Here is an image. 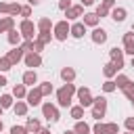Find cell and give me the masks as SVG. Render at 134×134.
<instances>
[{
  "mask_svg": "<svg viewBox=\"0 0 134 134\" xmlns=\"http://www.w3.org/2000/svg\"><path fill=\"white\" fill-rule=\"evenodd\" d=\"M75 90H77V88H75L71 82H65V84L57 90V103H59V107H69Z\"/></svg>",
  "mask_w": 134,
  "mask_h": 134,
  "instance_id": "6da1fadb",
  "label": "cell"
},
{
  "mask_svg": "<svg viewBox=\"0 0 134 134\" xmlns=\"http://www.w3.org/2000/svg\"><path fill=\"white\" fill-rule=\"evenodd\" d=\"M69 23H67V19H63V21H59V23H54L52 25V38L54 40H59V42H65L67 40V36H69Z\"/></svg>",
  "mask_w": 134,
  "mask_h": 134,
  "instance_id": "7a4b0ae2",
  "label": "cell"
},
{
  "mask_svg": "<svg viewBox=\"0 0 134 134\" xmlns=\"http://www.w3.org/2000/svg\"><path fill=\"white\" fill-rule=\"evenodd\" d=\"M105 113H107V98L105 96H96L92 100V117L96 121H100V117H105Z\"/></svg>",
  "mask_w": 134,
  "mask_h": 134,
  "instance_id": "3957f363",
  "label": "cell"
},
{
  "mask_svg": "<svg viewBox=\"0 0 134 134\" xmlns=\"http://www.w3.org/2000/svg\"><path fill=\"white\" fill-rule=\"evenodd\" d=\"M92 132L94 134H119V124H115V121H109V124L96 121L92 126Z\"/></svg>",
  "mask_w": 134,
  "mask_h": 134,
  "instance_id": "277c9868",
  "label": "cell"
},
{
  "mask_svg": "<svg viewBox=\"0 0 134 134\" xmlns=\"http://www.w3.org/2000/svg\"><path fill=\"white\" fill-rule=\"evenodd\" d=\"M19 31H21V38H25V40H34V36H36V25H34V21L23 19L21 25H19Z\"/></svg>",
  "mask_w": 134,
  "mask_h": 134,
  "instance_id": "5b68a950",
  "label": "cell"
},
{
  "mask_svg": "<svg viewBox=\"0 0 134 134\" xmlns=\"http://www.w3.org/2000/svg\"><path fill=\"white\" fill-rule=\"evenodd\" d=\"M75 94H77V100H80V105L86 109V107H92V100H94V96L90 94V88H86V86H82V88H77L75 90Z\"/></svg>",
  "mask_w": 134,
  "mask_h": 134,
  "instance_id": "8992f818",
  "label": "cell"
},
{
  "mask_svg": "<svg viewBox=\"0 0 134 134\" xmlns=\"http://www.w3.org/2000/svg\"><path fill=\"white\" fill-rule=\"evenodd\" d=\"M42 115H44L48 121H59V119H61V113H59V109H57L52 103H44V105H42Z\"/></svg>",
  "mask_w": 134,
  "mask_h": 134,
  "instance_id": "52a82bcc",
  "label": "cell"
},
{
  "mask_svg": "<svg viewBox=\"0 0 134 134\" xmlns=\"http://www.w3.org/2000/svg\"><path fill=\"white\" fill-rule=\"evenodd\" d=\"M109 57H111V63H113L117 69H121V67H124V50H121V48L113 46V48L109 50Z\"/></svg>",
  "mask_w": 134,
  "mask_h": 134,
  "instance_id": "ba28073f",
  "label": "cell"
},
{
  "mask_svg": "<svg viewBox=\"0 0 134 134\" xmlns=\"http://www.w3.org/2000/svg\"><path fill=\"white\" fill-rule=\"evenodd\" d=\"M23 61H25V65H27V67H31V69L42 65V57H40V52H25Z\"/></svg>",
  "mask_w": 134,
  "mask_h": 134,
  "instance_id": "9c48e42d",
  "label": "cell"
},
{
  "mask_svg": "<svg viewBox=\"0 0 134 134\" xmlns=\"http://www.w3.org/2000/svg\"><path fill=\"white\" fill-rule=\"evenodd\" d=\"M25 98H27V105H31V107L40 105V103H42V92H40V88H38V86L31 88V90L25 94Z\"/></svg>",
  "mask_w": 134,
  "mask_h": 134,
  "instance_id": "30bf717a",
  "label": "cell"
},
{
  "mask_svg": "<svg viewBox=\"0 0 134 134\" xmlns=\"http://www.w3.org/2000/svg\"><path fill=\"white\" fill-rule=\"evenodd\" d=\"M126 54L134 57V34L132 31H126L124 34V48H121Z\"/></svg>",
  "mask_w": 134,
  "mask_h": 134,
  "instance_id": "8fae6325",
  "label": "cell"
},
{
  "mask_svg": "<svg viewBox=\"0 0 134 134\" xmlns=\"http://www.w3.org/2000/svg\"><path fill=\"white\" fill-rule=\"evenodd\" d=\"M82 15H84V6H82V4L69 6V8L65 10V17H67V21H75V19H80Z\"/></svg>",
  "mask_w": 134,
  "mask_h": 134,
  "instance_id": "7c38bea8",
  "label": "cell"
},
{
  "mask_svg": "<svg viewBox=\"0 0 134 134\" xmlns=\"http://www.w3.org/2000/svg\"><path fill=\"white\" fill-rule=\"evenodd\" d=\"M107 38H109V36H107V29H103V27H98V25L92 29V42H94V44H105Z\"/></svg>",
  "mask_w": 134,
  "mask_h": 134,
  "instance_id": "4fadbf2b",
  "label": "cell"
},
{
  "mask_svg": "<svg viewBox=\"0 0 134 134\" xmlns=\"http://www.w3.org/2000/svg\"><path fill=\"white\" fill-rule=\"evenodd\" d=\"M8 61L13 63V65H17L19 61H23V57H25V52H23V48L21 46H13V50H8Z\"/></svg>",
  "mask_w": 134,
  "mask_h": 134,
  "instance_id": "5bb4252c",
  "label": "cell"
},
{
  "mask_svg": "<svg viewBox=\"0 0 134 134\" xmlns=\"http://www.w3.org/2000/svg\"><path fill=\"white\" fill-rule=\"evenodd\" d=\"M109 13H111V19H113L115 23H121V21H126V15H128V10H126L124 6H113Z\"/></svg>",
  "mask_w": 134,
  "mask_h": 134,
  "instance_id": "9a60e30c",
  "label": "cell"
},
{
  "mask_svg": "<svg viewBox=\"0 0 134 134\" xmlns=\"http://www.w3.org/2000/svg\"><path fill=\"white\" fill-rule=\"evenodd\" d=\"M84 34H86V25L82 21H77L69 27V36H73V38H84Z\"/></svg>",
  "mask_w": 134,
  "mask_h": 134,
  "instance_id": "2e32d148",
  "label": "cell"
},
{
  "mask_svg": "<svg viewBox=\"0 0 134 134\" xmlns=\"http://www.w3.org/2000/svg\"><path fill=\"white\" fill-rule=\"evenodd\" d=\"M15 27V17H0V34H6L8 29Z\"/></svg>",
  "mask_w": 134,
  "mask_h": 134,
  "instance_id": "e0dca14e",
  "label": "cell"
},
{
  "mask_svg": "<svg viewBox=\"0 0 134 134\" xmlns=\"http://www.w3.org/2000/svg\"><path fill=\"white\" fill-rule=\"evenodd\" d=\"M98 21H100V19L96 17V13H84V21H82V23H84L86 27H96Z\"/></svg>",
  "mask_w": 134,
  "mask_h": 134,
  "instance_id": "ac0fdd59",
  "label": "cell"
},
{
  "mask_svg": "<svg viewBox=\"0 0 134 134\" xmlns=\"http://www.w3.org/2000/svg\"><path fill=\"white\" fill-rule=\"evenodd\" d=\"M6 34H8V44H10V46H19V44H21V31H19V29L13 27V29H8Z\"/></svg>",
  "mask_w": 134,
  "mask_h": 134,
  "instance_id": "d6986e66",
  "label": "cell"
},
{
  "mask_svg": "<svg viewBox=\"0 0 134 134\" xmlns=\"http://www.w3.org/2000/svg\"><path fill=\"white\" fill-rule=\"evenodd\" d=\"M23 84H25V86H34V84H38V73H36L34 69L25 71V73H23Z\"/></svg>",
  "mask_w": 134,
  "mask_h": 134,
  "instance_id": "ffe728a7",
  "label": "cell"
},
{
  "mask_svg": "<svg viewBox=\"0 0 134 134\" xmlns=\"http://www.w3.org/2000/svg\"><path fill=\"white\" fill-rule=\"evenodd\" d=\"M36 40L42 42V44H48V42L52 40V31H50V29H40V31L36 34Z\"/></svg>",
  "mask_w": 134,
  "mask_h": 134,
  "instance_id": "44dd1931",
  "label": "cell"
},
{
  "mask_svg": "<svg viewBox=\"0 0 134 134\" xmlns=\"http://www.w3.org/2000/svg\"><path fill=\"white\" fill-rule=\"evenodd\" d=\"M25 94H27V86L25 84H15L13 86V96L19 100V98H25Z\"/></svg>",
  "mask_w": 134,
  "mask_h": 134,
  "instance_id": "7402d4cb",
  "label": "cell"
},
{
  "mask_svg": "<svg viewBox=\"0 0 134 134\" xmlns=\"http://www.w3.org/2000/svg\"><path fill=\"white\" fill-rule=\"evenodd\" d=\"M61 77H63V82H73L75 80V69L73 67H63L61 69Z\"/></svg>",
  "mask_w": 134,
  "mask_h": 134,
  "instance_id": "603a6c76",
  "label": "cell"
},
{
  "mask_svg": "<svg viewBox=\"0 0 134 134\" xmlns=\"http://www.w3.org/2000/svg\"><path fill=\"white\" fill-rule=\"evenodd\" d=\"M25 128H27L29 132H34V134H38V132L42 130V126H40V121H38L36 117H27V124H25Z\"/></svg>",
  "mask_w": 134,
  "mask_h": 134,
  "instance_id": "cb8c5ba5",
  "label": "cell"
},
{
  "mask_svg": "<svg viewBox=\"0 0 134 134\" xmlns=\"http://www.w3.org/2000/svg\"><path fill=\"white\" fill-rule=\"evenodd\" d=\"M73 132L75 134H90L92 132V128L86 124V121H82V119H77V124H75V128H73Z\"/></svg>",
  "mask_w": 134,
  "mask_h": 134,
  "instance_id": "d4e9b609",
  "label": "cell"
},
{
  "mask_svg": "<svg viewBox=\"0 0 134 134\" xmlns=\"http://www.w3.org/2000/svg\"><path fill=\"white\" fill-rule=\"evenodd\" d=\"M117 71H119V69H117L113 63H107V65L103 67V73H105V77H107V80H111L113 75H117Z\"/></svg>",
  "mask_w": 134,
  "mask_h": 134,
  "instance_id": "484cf974",
  "label": "cell"
},
{
  "mask_svg": "<svg viewBox=\"0 0 134 134\" xmlns=\"http://www.w3.org/2000/svg\"><path fill=\"white\" fill-rule=\"evenodd\" d=\"M13 111H15V115H27V103L17 100V103L13 105Z\"/></svg>",
  "mask_w": 134,
  "mask_h": 134,
  "instance_id": "4316f807",
  "label": "cell"
},
{
  "mask_svg": "<svg viewBox=\"0 0 134 134\" xmlns=\"http://www.w3.org/2000/svg\"><path fill=\"white\" fill-rule=\"evenodd\" d=\"M36 27H38V31H40V29H52V21H50V17H40Z\"/></svg>",
  "mask_w": 134,
  "mask_h": 134,
  "instance_id": "83f0119b",
  "label": "cell"
},
{
  "mask_svg": "<svg viewBox=\"0 0 134 134\" xmlns=\"http://www.w3.org/2000/svg\"><path fill=\"white\" fill-rule=\"evenodd\" d=\"M13 98H15L13 94H2V96H0V107H2V109L13 107V105H15V100H13Z\"/></svg>",
  "mask_w": 134,
  "mask_h": 134,
  "instance_id": "f1b7e54d",
  "label": "cell"
},
{
  "mask_svg": "<svg viewBox=\"0 0 134 134\" xmlns=\"http://www.w3.org/2000/svg\"><path fill=\"white\" fill-rule=\"evenodd\" d=\"M69 113H71V117L77 121V119H82V117H84V107H82V105H75V107H71V111H69Z\"/></svg>",
  "mask_w": 134,
  "mask_h": 134,
  "instance_id": "f546056e",
  "label": "cell"
},
{
  "mask_svg": "<svg viewBox=\"0 0 134 134\" xmlns=\"http://www.w3.org/2000/svg\"><path fill=\"white\" fill-rule=\"evenodd\" d=\"M38 88H40L42 96H48V94H52V84H50V82H44V84H40Z\"/></svg>",
  "mask_w": 134,
  "mask_h": 134,
  "instance_id": "4dcf8cb0",
  "label": "cell"
},
{
  "mask_svg": "<svg viewBox=\"0 0 134 134\" xmlns=\"http://www.w3.org/2000/svg\"><path fill=\"white\" fill-rule=\"evenodd\" d=\"M124 90V94H126V98H130V100H134V82H128V86L126 88H121Z\"/></svg>",
  "mask_w": 134,
  "mask_h": 134,
  "instance_id": "1f68e13d",
  "label": "cell"
},
{
  "mask_svg": "<svg viewBox=\"0 0 134 134\" xmlns=\"http://www.w3.org/2000/svg\"><path fill=\"white\" fill-rule=\"evenodd\" d=\"M8 15H10V17H17V15H21V4H19V2H13V4L8 6Z\"/></svg>",
  "mask_w": 134,
  "mask_h": 134,
  "instance_id": "d6a6232c",
  "label": "cell"
},
{
  "mask_svg": "<svg viewBox=\"0 0 134 134\" xmlns=\"http://www.w3.org/2000/svg\"><path fill=\"white\" fill-rule=\"evenodd\" d=\"M128 82H130V77L121 73V75H117V80H115V86H117V88H126V86H128Z\"/></svg>",
  "mask_w": 134,
  "mask_h": 134,
  "instance_id": "836d02e7",
  "label": "cell"
},
{
  "mask_svg": "<svg viewBox=\"0 0 134 134\" xmlns=\"http://www.w3.org/2000/svg\"><path fill=\"white\" fill-rule=\"evenodd\" d=\"M10 67H15V65L8 61V57H0V71H8Z\"/></svg>",
  "mask_w": 134,
  "mask_h": 134,
  "instance_id": "e575fe53",
  "label": "cell"
},
{
  "mask_svg": "<svg viewBox=\"0 0 134 134\" xmlns=\"http://www.w3.org/2000/svg\"><path fill=\"white\" fill-rule=\"evenodd\" d=\"M109 10H111V8H107V6H103V4H98L94 13H96V17L100 19V17H107V15H109Z\"/></svg>",
  "mask_w": 134,
  "mask_h": 134,
  "instance_id": "d590c367",
  "label": "cell"
},
{
  "mask_svg": "<svg viewBox=\"0 0 134 134\" xmlns=\"http://www.w3.org/2000/svg\"><path fill=\"white\" fill-rule=\"evenodd\" d=\"M115 88H117V86H115V82H113V80H107V82L103 84V92H113Z\"/></svg>",
  "mask_w": 134,
  "mask_h": 134,
  "instance_id": "8d00e7d4",
  "label": "cell"
},
{
  "mask_svg": "<svg viewBox=\"0 0 134 134\" xmlns=\"http://www.w3.org/2000/svg\"><path fill=\"white\" fill-rule=\"evenodd\" d=\"M10 134H29V130L25 126H13L10 128Z\"/></svg>",
  "mask_w": 134,
  "mask_h": 134,
  "instance_id": "74e56055",
  "label": "cell"
},
{
  "mask_svg": "<svg viewBox=\"0 0 134 134\" xmlns=\"http://www.w3.org/2000/svg\"><path fill=\"white\" fill-rule=\"evenodd\" d=\"M42 48H44V44H42V42L31 40V52H42Z\"/></svg>",
  "mask_w": 134,
  "mask_h": 134,
  "instance_id": "f35d334b",
  "label": "cell"
},
{
  "mask_svg": "<svg viewBox=\"0 0 134 134\" xmlns=\"http://www.w3.org/2000/svg\"><path fill=\"white\" fill-rule=\"evenodd\" d=\"M126 130L134 132V117H126Z\"/></svg>",
  "mask_w": 134,
  "mask_h": 134,
  "instance_id": "ab89813d",
  "label": "cell"
},
{
  "mask_svg": "<svg viewBox=\"0 0 134 134\" xmlns=\"http://www.w3.org/2000/svg\"><path fill=\"white\" fill-rule=\"evenodd\" d=\"M69 6H71V0H59V8L61 10H67Z\"/></svg>",
  "mask_w": 134,
  "mask_h": 134,
  "instance_id": "60d3db41",
  "label": "cell"
},
{
  "mask_svg": "<svg viewBox=\"0 0 134 134\" xmlns=\"http://www.w3.org/2000/svg\"><path fill=\"white\" fill-rule=\"evenodd\" d=\"M31 15V6H21V17H29Z\"/></svg>",
  "mask_w": 134,
  "mask_h": 134,
  "instance_id": "b9f144b4",
  "label": "cell"
},
{
  "mask_svg": "<svg viewBox=\"0 0 134 134\" xmlns=\"http://www.w3.org/2000/svg\"><path fill=\"white\" fill-rule=\"evenodd\" d=\"M8 6H10L8 2H0V13H6L8 15Z\"/></svg>",
  "mask_w": 134,
  "mask_h": 134,
  "instance_id": "7bdbcfd3",
  "label": "cell"
},
{
  "mask_svg": "<svg viewBox=\"0 0 134 134\" xmlns=\"http://www.w3.org/2000/svg\"><path fill=\"white\" fill-rule=\"evenodd\" d=\"M100 4H103V6H107V8H113V6H115V0H103Z\"/></svg>",
  "mask_w": 134,
  "mask_h": 134,
  "instance_id": "ee69618b",
  "label": "cell"
},
{
  "mask_svg": "<svg viewBox=\"0 0 134 134\" xmlns=\"http://www.w3.org/2000/svg\"><path fill=\"white\" fill-rule=\"evenodd\" d=\"M6 84H8V82H6V75H0V88L6 86Z\"/></svg>",
  "mask_w": 134,
  "mask_h": 134,
  "instance_id": "f6af8a7d",
  "label": "cell"
},
{
  "mask_svg": "<svg viewBox=\"0 0 134 134\" xmlns=\"http://www.w3.org/2000/svg\"><path fill=\"white\" fill-rule=\"evenodd\" d=\"M94 0H82V6H92Z\"/></svg>",
  "mask_w": 134,
  "mask_h": 134,
  "instance_id": "bcb514c9",
  "label": "cell"
},
{
  "mask_svg": "<svg viewBox=\"0 0 134 134\" xmlns=\"http://www.w3.org/2000/svg\"><path fill=\"white\" fill-rule=\"evenodd\" d=\"M27 2H29V6H38L42 0H27Z\"/></svg>",
  "mask_w": 134,
  "mask_h": 134,
  "instance_id": "7dc6e473",
  "label": "cell"
},
{
  "mask_svg": "<svg viewBox=\"0 0 134 134\" xmlns=\"http://www.w3.org/2000/svg\"><path fill=\"white\" fill-rule=\"evenodd\" d=\"M38 134H50V130H48V128H42V130H40Z\"/></svg>",
  "mask_w": 134,
  "mask_h": 134,
  "instance_id": "c3c4849f",
  "label": "cell"
},
{
  "mask_svg": "<svg viewBox=\"0 0 134 134\" xmlns=\"http://www.w3.org/2000/svg\"><path fill=\"white\" fill-rule=\"evenodd\" d=\"M63 134H75V132H73V130H65Z\"/></svg>",
  "mask_w": 134,
  "mask_h": 134,
  "instance_id": "681fc988",
  "label": "cell"
},
{
  "mask_svg": "<svg viewBox=\"0 0 134 134\" xmlns=\"http://www.w3.org/2000/svg\"><path fill=\"white\" fill-rule=\"evenodd\" d=\"M2 130H4V124H2V119H0V134H2Z\"/></svg>",
  "mask_w": 134,
  "mask_h": 134,
  "instance_id": "f907efd6",
  "label": "cell"
},
{
  "mask_svg": "<svg viewBox=\"0 0 134 134\" xmlns=\"http://www.w3.org/2000/svg\"><path fill=\"white\" fill-rule=\"evenodd\" d=\"M2 111H4V109H2V107H0V117H2Z\"/></svg>",
  "mask_w": 134,
  "mask_h": 134,
  "instance_id": "816d5d0a",
  "label": "cell"
},
{
  "mask_svg": "<svg viewBox=\"0 0 134 134\" xmlns=\"http://www.w3.org/2000/svg\"><path fill=\"white\" fill-rule=\"evenodd\" d=\"M130 65H132V67H134V57H132V63H130Z\"/></svg>",
  "mask_w": 134,
  "mask_h": 134,
  "instance_id": "f5cc1de1",
  "label": "cell"
},
{
  "mask_svg": "<svg viewBox=\"0 0 134 134\" xmlns=\"http://www.w3.org/2000/svg\"><path fill=\"white\" fill-rule=\"evenodd\" d=\"M126 134H134V132H126Z\"/></svg>",
  "mask_w": 134,
  "mask_h": 134,
  "instance_id": "db71d44e",
  "label": "cell"
},
{
  "mask_svg": "<svg viewBox=\"0 0 134 134\" xmlns=\"http://www.w3.org/2000/svg\"><path fill=\"white\" fill-rule=\"evenodd\" d=\"M132 105H134V100H132Z\"/></svg>",
  "mask_w": 134,
  "mask_h": 134,
  "instance_id": "11a10c76",
  "label": "cell"
}]
</instances>
